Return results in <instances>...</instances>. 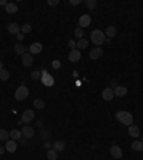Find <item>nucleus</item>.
<instances>
[{"instance_id": "1", "label": "nucleus", "mask_w": 143, "mask_h": 160, "mask_svg": "<svg viewBox=\"0 0 143 160\" xmlns=\"http://www.w3.org/2000/svg\"><path fill=\"white\" fill-rule=\"evenodd\" d=\"M116 119L120 121L122 124H125V126H132L133 124V116L132 113H129L126 110H120L116 113Z\"/></svg>"}, {"instance_id": "2", "label": "nucleus", "mask_w": 143, "mask_h": 160, "mask_svg": "<svg viewBox=\"0 0 143 160\" xmlns=\"http://www.w3.org/2000/svg\"><path fill=\"white\" fill-rule=\"evenodd\" d=\"M90 39H92V42H93L97 47H100L102 44L105 43V40H106L105 32H102V30H93L92 34H90Z\"/></svg>"}, {"instance_id": "3", "label": "nucleus", "mask_w": 143, "mask_h": 160, "mask_svg": "<svg viewBox=\"0 0 143 160\" xmlns=\"http://www.w3.org/2000/svg\"><path fill=\"white\" fill-rule=\"evenodd\" d=\"M27 96H29V89L26 86H19L16 89V92H14V99L19 100V102L27 99Z\"/></svg>"}, {"instance_id": "4", "label": "nucleus", "mask_w": 143, "mask_h": 160, "mask_svg": "<svg viewBox=\"0 0 143 160\" xmlns=\"http://www.w3.org/2000/svg\"><path fill=\"white\" fill-rule=\"evenodd\" d=\"M40 80H42V83H43L44 86H53V84H55L53 76L49 74L46 70H42V79H40Z\"/></svg>"}, {"instance_id": "5", "label": "nucleus", "mask_w": 143, "mask_h": 160, "mask_svg": "<svg viewBox=\"0 0 143 160\" xmlns=\"http://www.w3.org/2000/svg\"><path fill=\"white\" fill-rule=\"evenodd\" d=\"M90 22H92V17L89 16V14H83V16H80V19H79V27H87V26H90Z\"/></svg>"}, {"instance_id": "6", "label": "nucleus", "mask_w": 143, "mask_h": 160, "mask_svg": "<svg viewBox=\"0 0 143 160\" xmlns=\"http://www.w3.org/2000/svg\"><path fill=\"white\" fill-rule=\"evenodd\" d=\"M33 119H34V111L30 110V109H29V110H26L22 115V123H24V124H26V123H30Z\"/></svg>"}, {"instance_id": "7", "label": "nucleus", "mask_w": 143, "mask_h": 160, "mask_svg": "<svg viewBox=\"0 0 143 160\" xmlns=\"http://www.w3.org/2000/svg\"><path fill=\"white\" fill-rule=\"evenodd\" d=\"M90 59L92 60H97V59H100L102 56H103V49L102 47H94L92 52H90Z\"/></svg>"}, {"instance_id": "8", "label": "nucleus", "mask_w": 143, "mask_h": 160, "mask_svg": "<svg viewBox=\"0 0 143 160\" xmlns=\"http://www.w3.org/2000/svg\"><path fill=\"white\" fill-rule=\"evenodd\" d=\"M110 155L113 156L115 159H120L122 156H123V152H122V149L119 147V146H116V144H113V146L110 147Z\"/></svg>"}, {"instance_id": "9", "label": "nucleus", "mask_w": 143, "mask_h": 160, "mask_svg": "<svg viewBox=\"0 0 143 160\" xmlns=\"http://www.w3.org/2000/svg\"><path fill=\"white\" fill-rule=\"evenodd\" d=\"M22 63L26 67H30L32 64H33V55H30V53H24V55L22 56Z\"/></svg>"}, {"instance_id": "10", "label": "nucleus", "mask_w": 143, "mask_h": 160, "mask_svg": "<svg viewBox=\"0 0 143 160\" xmlns=\"http://www.w3.org/2000/svg\"><path fill=\"white\" fill-rule=\"evenodd\" d=\"M102 97L106 100V102H110V100L115 97V92L112 90L110 87H106L103 92H102Z\"/></svg>"}, {"instance_id": "11", "label": "nucleus", "mask_w": 143, "mask_h": 160, "mask_svg": "<svg viewBox=\"0 0 143 160\" xmlns=\"http://www.w3.org/2000/svg\"><path fill=\"white\" fill-rule=\"evenodd\" d=\"M22 134L24 136L26 139H30L34 136V129L32 126H23L22 129Z\"/></svg>"}, {"instance_id": "12", "label": "nucleus", "mask_w": 143, "mask_h": 160, "mask_svg": "<svg viewBox=\"0 0 143 160\" xmlns=\"http://www.w3.org/2000/svg\"><path fill=\"white\" fill-rule=\"evenodd\" d=\"M69 60L73 61V63H76V61L80 60V50H70V53H69Z\"/></svg>"}, {"instance_id": "13", "label": "nucleus", "mask_w": 143, "mask_h": 160, "mask_svg": "<svg viewBox=\"0 0 143 160\" xmlns=\"http://www.w3.org/2000/svg\"><path fill=\"white\" fill-rule=\"evenodd\" d=\"M7 32L10 34H19L20 33V26L16 23H9L7 24Z\"/></svg>"}, {"instance_id": "14", "label": "nucleus", "mask_w": 143, "mask_h": 160, "mask_svg": "<svg viewBox=\"0 0 143 160\" xmlns=\"http://www.w3.org/2000/svg\"><path fill=\"white\" fill-rule=\"evenodd\" d=\"M42 49H43L42 43H33L30 47H29V50H30V55H39V53L42 52Z\"/></svg>"}, {"instance_id": "15", "label": "nucleus", "mask_w": 143, "mask_h": 160, "mask_svg": "<svg viewBox=\"0 0 143 160\" xmlns=\"http://www.w3.org/2000/svg\"><path fill=\"white\" fill-rule=\"evenodd\" d=\"M7 152H10V153H14L16 152V149H17V144H16V142L14 140H7L6 142V147H5Z\"/></svg>"}, {"instance_id": "16", "label": "nucleus", "mask_w": 143, "mask_h": 160, "mask_svg": "<svg viewBox=\"0 0 143 160\" xmlns=\"http://www.w3.org/2000/svg\"><path fill=\"white\" fill-rule=\"evenodd\" d=\"M116 34H117V30H116L115 26H109V27L106 29L105 36L107 37V39H112V37H115Z\"/></svg>"}, {"instance_id": "17", "label": "nucleus", "mask_w": 143, "mask_h": 160, "mask_svg": "<svg viewBox=\"0 0 143 160\" xmlns=\"http://www.w3.org/2000/svg\"><path fill=\"white\" fill-rule=\"evenodd\" d=\"M113 92H115V96H117V97H123V96L127 93V89L125 87V86H117Z\"/></svg>"}, {"instance_id": "18", "label": "nucleus", "mask_w": 143, "mask_h": 160, "mask_svg": "<svg viewBox=\"0 0 143 160\" xmlns=\"http://www.w3.org/2000/svg\"><path fill=\"white\" fill-rule=\"evenodd\" d=\"M139 134H140V130H139L138 126H129V136L130 137H139Z\"/></svg>"}, {"instance_id": "19", "label": "nucleus", "mask_w": 143, "mask_h": 160, "mask_svg": "<svg viewBox=\"0 0 143 160\" xmlns=\"http://www.w3.org/2000/svg\"><path fill=\"white\" fill-rule=\"evenodd\" d=\"M9 134H10L11 140H14V142H16V140H19V139H22V136H23V134H22V130H17V129H13V130H11Z\"/></svg>"}, {"instance_id": "20", "label": "nucleus", "mask_w": 143, "mask_h": 160, "mask_svg": "<svg viewBox=\"0 0 143 160\" xmlns=\"http://www.w3.org/2000/svg\"><path fill=\"white\" fill-rule=\"evenodd\" d=\"M14 53H16V55H19V56H23L24 53H26V47H24V46H22L20 43L14 44Z\"/></svg>"}, {"instance_id": "21", "label": "nucleus", "mask_w": 143, "mask_h": 160, "mask_svg": "<svg viewBox=\"0 0 143 160\" xmlns=\"http://www.w3.org/2000/svg\"><path fill=\"white\" fill-rule=\"evenodd\" d=\"M6 11H7L9 14H14L17 11V5H14V3H7V5H6Z\"/></svg>"}, {"instance_id": "22", "label": "nucleus", "mask_w": 143, "mask_h": 160, "mask_svg": "<svg viewBox=\"0 0 143 160\" xmlns=\"http://www.w3.org/2000/svg\"><path fill=\"white\" fill-rule=\"evenodd\" d=\"M53 149L56 152H62V150H65V143L62 140H56L55 143H53Z\"/></svg>"}, {"instance_id": "23", "label": "nucleus", "mask_w": 143, "mask_h": 160, "mask_svg": "<svg viewBox=\"0 0 143 160\" xmlns=\"http://www.w3.org/2000/svg\"><path fill=\"white\" fill-rule=\"evenodd\" d=\"M132 149L135 150V152H140V150H143V142L135 140V142L132 143Z\"/></svg>"}, {"instance_id": "24", "label": "nucleus", "mask_w": 143, "mask_h": 160, "mask_svg": "<svg viewBox=\"0 0 143 160\" xmlns=\"http://www.w3.org/2000/svg\"><path fill=\"white\" fill-rule=\"evenodd\" d=\"M9 137H10L9 132H7V130H5V129H0V140H2V142H7V140H9Z\"/></svg>"}, {"instance_id": "25", "label": "nucleus", "mask_w": 143, "mask_h": 160, "mask_svg": "<svg viewBox=\"0 0 143 160\" xmlns=\"http://www.w3.org/2000/svg\"><path fill=\"white\" fill-rule=\"evenodd\" d=\"M33 106L36 107V109H39V110H42V109H44V102L42 99H34V102H33Z\"/></svg>"}, {"instance_id": "26", "label": "nucleus", "mask_w": 143, "mask_h": 160, "mask_svg": "<svg viewBox=\"0 0 143 160\" xmlns=\"http://www.w3.org/2000/svg\"><path fill=\"white\" fill-rule=\"evenodd\" d=\"M76 47H77V50H83V49H86V47H87V40H86V39H80L79 42H77Z\"/></svg>"}, {"instance_id": "27", "label": "nucleus", "mask_w": 143, "mask_h": 160, "mask_svg": "<svg viewBox=\"0 0 143 160\" xmlns=\"http://www.w3.org/2000/svg\"><path fill=\"white\" fill-rule=\"evenodd\" d=\"M9 77H10V73L7 72L6 69H2V70H0V80L6 82V80H9Z\"/></svg>"}, {"instance_id": "28", "label": "nucleus", "mask_w": 143, "mask_h": 160, "mask_svg": "<svg viewBox=\"0 0 143 160\" xmlns=\"http://www.w3.org/2000/svg\"><path fill=\"white\" fill-rule=\"evenodd\" d=\"M20 32H22L23 34H27V33H30L32 32V26L29 24V23H24L22 27H20Z\"/></svg>"}, {"instance_id": "29", "label": "nucleus", "mask_w": 143, "mask_h": 160, "mask_svg": "<svg viewBox=\"0 0 143 160\" xmlns=\"http://www.w3.org/2000/svg\"><path fill=\"white\" fill-rule=\"evenodd\" d=\"M47 159L49 160H56L57 159V152H56L55 149H52L47 152Z\"/></svg>"}, {"instance_id": "30", "label": "nucleus", "mask_w": 143, "mask_h": 160, "mask_svg": "<svg viewBox=\"0 0 143 160\" xmlns=\"http://www.w3.org/2000/svg\"><path fill=\"white\" fill-rule=\"evenodd\" d=\"M84 5L87 6L89 9H94L97 6V2L96 0H84Z\"/></svg>"}, {"instance_id": "31", "label": "nucleus", "mask_w": 143, "mask_h": 160, "mask_svg": "<svg viewBox=\"0 0 143 160\" xmlns=\"http://www.w3.org/2000/svg\"><path fill=\"white\" fill-rule=\"evenodd\" d=\"M30 77L33 79V80H40L42 79V73L39 72V70H33L32 74H30Z\"/></svg>"}, {"instance_id": "32", "label": "nucleus", "mask_w": 143, "mask_h": 160, "mask_svg": "<svg viewBox=\"0 0 143 160\" xmlns=\"http://www.w3.org/2000/svg\"><path fill=\"white\" fill-rule=\"evenodd\" d=\"M83 29L82 27H76L75 29V36H76L77 39H83Z\"/></svg>"}, {"instance_id": "33", "label": "nucleus", "mask_w": 143, "mask_h": 160, "mask_svg": "<svg viewBox=\"0 0 143 160\" xmlns=\"http://www.w3.org/2000/svg\"><path fill=\"white\" fill-rule=\"evenodd\" d=\"M52 66H53V69H60L62 67V63H60V60H53V63H52Z\"/></svg>"}, {"instance_id": "34", "label": "nucleus", "mask_w": 143, "mask_h": 160, "mask_svg": "<svg viewBox=\"0 0 143 160\" xmlns=\"http://www.w3.org/2000/svg\"><path fill=\"white\" fill-rule=\"evenodd\" d=\"M119 86V83H117V80H110V89L112 90H115L116 87Z\"/></svg>"}, {"instance_id": "35", "label": "nucleus", "mask_w": 143, "mask_h": 160, "mask_svg": "<svg viewBox=\"0 0 143 160\" xmlns=\"http://www.w3.org/2000/svg\"><path fill=\"white\" fill-rule=\"evenodd\" d=\"M69 47H70V50H75L76 49V43L73 40H69Z\"/></svg>"}, {"instance_id": "36", "label": "nucleus", "mask_w": 143, "mask_h": 160, "mask_svg": "<svg viewBox=\"0 0 143 160\" xmlns=\"http://www.w3.org/2000/svg\"><path fill=\"white\" fill-rule=\"evenodd\" d=\"M69 3H70L72 6H77V5H80V3H82V0H70Z\"/></svg>"}, {"instance_id": "37", "label": "nucleus", "mask_w": 143, "mask_h": 160, "mask_svg": "<svg viewBox=\"0 0 143 160\" xmlns=\"http://www.w3.org/2000/svg\"><path fill=\"white\" fill-rule=\"evenodd\" d=\"M47 5L49 6H56V5H59V0H49Z\"/></svg>"}, {"instance_id": "38", "label": "nucleus", "mask_w": 143, "mask_h": 160, "mask_svg": "<svg viewBox=\"0 0 143 160\" xmlns=\"http://www.w3.org/2000/svg\"><path fill=\"white\" fill-rule=\"evenodd\" d=\"M16 36H17V40H23V39H24V34H23L22 32H20L19 34H16Z\"/></svg>"}, {"instance_id": "39", "label": "nucleus", "mask_w": 143, "mask_h": 160, "mask_svg": "<svg viewBox=\"0 0 143 160\" xmlns=\"http://www.w3.org/2000/svg\"><path fill=\"white\" fill-rule=\"evenodd\" d=\"M7 5V2L6 0H0V6H6Z\"/></svg>"}, {"instance_id": "40", "label": "nucleus", "mask_w": 143, "mask_h": 160, "mask_svg": "<svg viewBox=\"0 0 143 160\" xmlns=\"http://www.w3.org/2000/svg\"><path fill=\"white\" fill-rule=\"evenodd\" d=\"M105 42H106V44H110V43H112V39H107V37H106Z\"/></svg>"}, {"instance_id": "41", "label": "nucleus", "mask_w": 143, "mask_h": 160, "mask_svg": "<svg viewBox=\"0 0 143 160\" xmlns=\"http://www.w3.org/2000/svg\"><path fill=\"white\" fill-rule=\"evenodd\" d=\"M3 152H5V149H3V147L0 146V155H3Z\"/></svg>"}, {"instance_id": "42", "label": "nucleus", "mask_w": 143, "mask_h": 160, "mask_svg": "<svg viewBox=\"0 0 143 160\" xmlns=\"http://www.w3.org/2000/svg\"><path fill=\"white\" fill-rule=\"evenodd\" d=\"M2 69H3V61L0 60V70H2Z\"/></svg>"}, {"instance_id": "43", "label": "nucleus", "mask_w": 143, "mask_h": 160, "mask_svg": "<svg viewBox=\"0 0 143 160\" xmlns=\"http://www.w3.org/2000/svg\"><path fill=\"white\" fill-rule=\"evenodd\" d=\"M142 142H143V139H142Z\"/></svg>"}]
</instances>
